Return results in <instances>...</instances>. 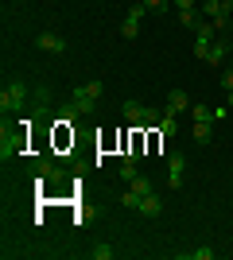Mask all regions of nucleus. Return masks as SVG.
I'll use <instances>...</instances> for the list:
<instances>
[{"label": "nucleus", "mask_w": 233, "mask_h": 260, "mask_svg": "<svg viewBox=\"0 0 233 260\" xmlns=\"http://www.w3.org/2000/svg\"><path fill=\"white\" fill-rule=\"evenodd\" d=\"M124 120L140 128V124H159V120H163V113H159V109H152V105H140V101H124Z\"/></svg>", "instance_id": "obj_1"}, {"label": "nucleus", "mask_w": 233, "mask_h": 260, "mask_svg": "<svg viewBox=\"0 0 233 260\" xmlns=\"http://www.w3.org/2000/svg\"><path fill=\"white\" fill-rule=\"evenodd\" d=\"M23 101H27V86H23L20 78H12L8 86L0 89V109H4V117L16 113V109H23Z\"/></svg>", "instance_id": "obj_2"}, {"label": "nucleus", "mask_w": 233, "mask_h": 260, "mask_svg": "<svg viewBox=\"0 0 233 260\" xmlns=\"http://www.w3.org/2000/svg\"><path fill=\"white\" fill-rule=\"evenodd\" d=\"M202 12H206V16H210L214 20V27H218V31H229V16H233V0H206V4H202Z\"/></svg>", "instance_id": "obj_3"}, {"label": "nucleus", "mask_w": 233, "mask_h": 260, "mask_svg": "<svg viewBox=\"0 0 233 260\" xmlns=\"http://www.w3.org/2000/svg\"><path fill=\"white\" fill-rule=\"evenodd\" d=\"M35 179L39 183H66V167H58L55 159H39L35 163Z\"/></svg>", "instance_id": "obj_4"}, {"label": "nucleus", "mask_w": 233, "mask_h": 260, "mask_svg": "<svg viewBox=\"0 0 233 260\" xmlns=\"http://www.w3.org/2000/svg\"><path fill=\"white\" fill-rule=\"evenodd\" d=\"M183 175H187V155L171 152L167 155V186H183Z\"/></svg>", "instance_id": "obj_5"}, {"label": "nucleus", "mask_w": 233, "mask_h": 260, "mask_svg": "<svg viewBox=\"0 0 233 260\" xmlns=\"http://www.w3.org/2000/svg\"><path fill=\"white\" fill-rule=\"evenodd\" d=\"M20 148H23V136L20 132H8V124H4V132H0V159L20 155Z\"/></svg>", "instance_id": "obj_6"}, {"label": "nucleus", "mask_w": 233, "mask_h": 260, "mask_svg": "<svg viewBox=\"0 0 233 260\" xmlns=\"http://www.w3.org/2000/svg\"><path fill=\"white\" fill-rule=\"evenodd\" d=\"M70 105H74V113H78V117H89L97 101H93V98H89V93H86V89L78 86V89H70Z\"/></svg>", "instance_id": "obj_7"}, {"label": "nucleus", "mask_w": 233, "mask_h": 260, "mask_svg": "<svg viewBox=\"0 0 233 260\" xmlns=\"http://www.w3.org/2000/svg\"><path fill=\"white\" fill-rule=\"evenodd\" d=\"M39 51H51V54H62L66 51V39L58 31H39Z\"/></svg>", "instance_id": "obj_8"}, {"label": "nucleus", "mask_w": 233, "mask_h": 260, "mask_svg": "<svg viewBox=\"0 0 233 260\" xmlns=\"http://www.w3.org/2000/svg\"><path fill=\"white\" fill-rule=\"evenodd\" d=\"M225 54H229V35H218V39L210 43V54H206V62L222 66V62H225Z\"/></svg>", "instance_id": "obj_9"}, {"label": "nucleus", "mask_w": 233, "mask_h": 260, "mask_svg": "<svg viewBox=\"0 0 233 260\" xmlns=\"http://www.w3.org/2000/svg\"><path fill=\"white\" fill-rule=\"evenodd\" d=\"M183 109H190V98H187V89H171V93H167V113H171V117H179Z\"/></svg>", "instance_id": "obj_10"}, {"label": "nucleus", "mask_w": 233, "mask_h": 260, "mask_svg": "<svg viewBox=\"0 0 233 260\" xmlns=\"http://www.w3.org/2000/svg\"><path fill=\"white\" fill-rule=\"evenodd\" d=\"M136 214H148V217H159V214H163V202L155 198V190H152V194H144V198H140Z\"/></svg>", "instance_id": "obj_11"}, {"label": "nucleus", "mask_w": 233, "mask_h": 260, "mask_svg": "<svg viewBox=\"0 0 233 260\" xmlns=\"http://www.w3.org/2000/svg\"><path fill=\"white\" fill-rule=\"evenodd\" d=\"M210 136H214V124H210V120H194V140H198V144H210Z\"/></svg>", "instance_id": "obj_12"}, {"label": "nucleus", "mask_w": 233, "mask_h": 260, "mask_svg": "<svg viewBox=\"0 0 233 260\" xmlns=\"http://www.w3.org/2000/svg\"><path fill=\"white\" fill-rule=\"evenodd\" d=\"M121 35H124V39H136V35H140V20L124 16V23H121Z\"/></svg>", "instance_id": "obj_13"}, {"label": "nucleus", "mask_w": 233, "mask_h": 260, "mask_svg": "<svg viewBox=\"0 0 233 260\" xmlns=\"http://www.w3.org/2000/svg\"><path fill=\"white\" fill-rule=\"evenodd\" d=\"M136 175H140V171H136V159H132V155H124V163H121V179H124V183H132Z\"/></svg>", "instance_id": "obj_14"}, {"label": "nucleus", "mask_w": 233, "mask_h": 260, "mask_svg": "<svg viewBox=\"0 0 233 260\" xmlns=\"http://www.w3.org/2000/svg\"><path fill=\"white\" fill-rule=\"evenodd\" d=\"M155 128L163 132V140H171V136H175V117H171V113H163V120H159Z\"/></svg>", "instance_id": "obj_15"}, {"label": "nucleus", "mask_w": 233, "mask_h": 260, "mask_svg": "<svg viewBox=\"0 0 233 260\" xmlns=\"http://www.w3.org/2000/svg\"><path fill=\"white\" fill-rule=\"evenodd\" d=\"M132 190H136L140 198H144V194H152V179H144V175H136V179H132Z\"/></svg>", "instance_id": "obj_16"}, {"label": "nucleus", "mask_w": 233, "mask_h": 260, "mask_svg": "<svg viewBox=\"0 0 233 260\" xmlns=\"http://www.w3.org/2000/svg\"><path fill=\"white\" fill-rule=\"evenodd\" d=\"M198 20H202V16H198V12H194V8L179 12V23H183V27H194V23H198Z\"/></svg>", "instance_id": "obj_17"}, {"label": "nucleus", "mask_w": 233, "mask_h": 260, "mask_svg": "<svg viewBox=\"0 0 233 260\" xmlns=\"http://www.w3.org/2000/svg\"><path fill=\"white\" fill-rule=\"evenodd\" d=\"M190 113H194V120H210V124H214V109H206V105H190Z\"/></svg>", "instance_id": "obj_18"}, {"label": "nucleus", "mask_w": 233, "mask_h": 260, "mask_svg": "<svg viewBox=\"0 0 233 260\" xmlns=\"http://www.w3.org/2000/svg\"><path fill=\"white\" fill-rule=\"evenodd\" d=\"M89 256H93V260H113V249H109V245H93Z\"/></svg>", "instance_id": "obj_19"}, {"label": "nucleus", "mask_w": 233, "mask_h": 260, "mask_svg": "<svg viewBox=\"0 0 233 260\" xmlns=\"http://www.w3.org/2000/svg\"><path fill=\"white\" fill-rule=\"evenodd\" d=\"M121 202H124L128 210H136V206H140V194H136V190H124V198H121Z\"/></svg>", "instance_id": "obj_20"}, {"label": "nucleus", "mask_w": 233, "mask_h": 260, "mask_svg": "<svg viewBox=\"0 0 233 260\" xmlns=\"http://www.w3.org/2000/svg\"><path fill=\"white\" fill-rule=\"evenodd\" d=\"M206 54H210V43H202V39H194V58H202V62H206Z\"/></svg>", "instance_id": "obj_21"}, {"label": "nucleus", "mask_w": 233, "mask_h": 260, "mask_svg": "<svg viewBox=\"0 0 233 260\" xmlns=\"http://www.w3.org/2000/svg\"><path fill=\"white\" fill-rule=\"evenodd\" d=\"M82 89H86V93H89V98H93V101H97L101 93H105V89H101V82H86V86H82Z\"/></svg>", "instance_id": "obj_22"}, {"label": "nucleus", "mask_w": 233, "mask_h": 260, "mask_svg": "<svg viewBox=\"0 0 233 260\" xmlns=\"http://www.w3.org/2000/svg\"><path fill=\"white\" fill-rule=\"evenodd\" d=\"M128 16H132V20H144V16H148V8H144V4H140V0H136L132 8H128Z\"/></svg>", "instance_id": "obj_23"}, {"label": "nucleus", "mask_w": 233, "mask_h": 260, "mask_svg": "<svg viewBox=\"0 0 233 260\" xmlns=\"http://www.w3.org/2000/svg\"><path fill=\"white\" fill-rule=\"evenodd\" d=\"M140 4H144L148 12H163L167 8V0H140Z\"/></svg>", "instance_id": "obj_24"}, {"label": "nucleus", "mask_w": 233, "mask_h": 260, "mask_svg": "<svg viewBox=\"0 0 233 260\" xmlns=\"http://www.w3.org/2000/svg\"><path fill=\"white\" fill-rule=\"evenodd\" d=\"M222 89H225V93H233V66L222 74Z\"/></svg>", "instance_id": "obj_25"}, {"label": "nucleus", "mask_w": 233, "mask_h": 260, "mask_svg": "<svg viewBox=\"0 0 233 260\" xmlns=\"http://www.w3.org/2000/svg\"><path fill=\"white\" fill-rule=\"evenodd\" d=\"M190 256H194V260H210V256H214V249H194Z\"/></svg>", "instance_id": "obj_26"}, {"label": "nucleus", "mask_w": 233, "mask_h": 260, "mask_svg": "<svg viewBox=\"0 0 233 260\" xmlns=\"http://www.w3.org/2000/svg\"><path fill=\"white\" fill-rule=\"evenodd\" d=\"M171 4H175L179 12H187V8H194V4H198V0H171Z\"/></svg>", "instance_id": "obj_27"}, {"label": "nucleus", "mask_w": 233, "mask_h": 260, "mask_svg": "<svg viewBox=\"0 0 233 260\" xmlns=\"http://www.w3.org/2000/svg\"><path fill=\"white\" fill-rule=\"evenodd\" d=\"M229 66H233V62H229Z\"/></svg>", "instance_id": "obj_28"}]
</instances>
